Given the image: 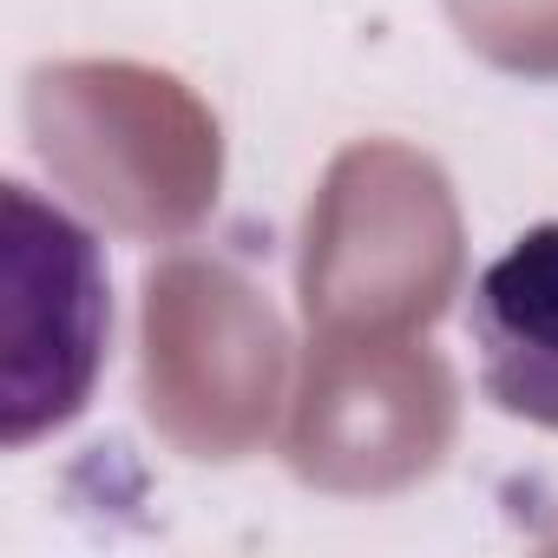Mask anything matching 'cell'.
<instances>
[{
	"instance_id": "cell-1",
	"label": "cell",
	"mask_w": 558,
	"mask_h": 558,
	"mask_svg": "<svg viewBox=\"0 0 558 558\" xmlns=\"http://www.w3.org/2000/svg\"><path fill=\"white\" fill-rule=\"evenodd\" d=\"M466 342L480 388L545 434H558V217L512 236L466 296Z\"/></svg>"
}]
</instances>
